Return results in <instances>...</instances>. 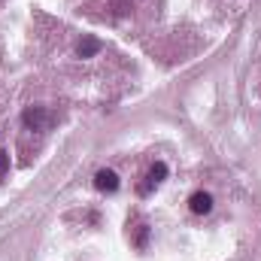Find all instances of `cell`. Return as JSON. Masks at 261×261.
I'll list each match as a JSON object with an SVG mask.
<instances>
[{"label":"cell","instance_id":"6da1fadb","mask_svg":"<svg viewBox=\"0 0 261 261\" xmlns=\"http://www.w3.org/2000/svg\"><path fill=\"white\" fill-rule=\"evenodd\" d=\"M164 176H167V164H164V161H155V164H152V170L146 173V182L140 186V192H143V195H149L155 186H161V182H164Z\"/></svg>","mask_w":261,"mask_h":261},{"label":"cell","instance_id":"52a82bcc","mask_svg":"<svg viewBox=\"0 0 261 261\" xmlns=\"http://www.w3.org/2000/svg\"><path fill=\"white\" fill-rule=\"evenodd\" d=\"M9 173V155H6V149H0V179Z\"/></svg>","mask_w":261,"mask_h":261},{"label":"cell","instance_id":"277c9868","mask_svg":"<svg viewBox=\"0 0 261 261\" xmlns=\"http://www.w3.org/2000/svg\"><path fill=\"white\" fill-rule=\"evenodd\" d=\"M94 186H97L100 192H116V189H119V176H116L113 170H97Z\"/></svg>","mask_w":261,"mask_h":261},{"label":"cell","instance_id":"8992f818","mask_svg":"<svg viewBox=\"0 0 261 261\" xmlns=\"http://www.w3.org/2000/svg\"><path fill=\"white\" fill-rule=\"evenodd\" d=\"M146 234H149V228H146V225H137V234H134V243H137V246H146Z\"/></svg>","mask_w":261,"mask_h":261},{"label":"cell","instance_id":"3957f363","mask_svg":"<svg viewBox=\"0 0 261 261\" xmlns=\"http://www.w3.org/2000/svg\"><path fill=\"white\" fill-rule=\"evenodd\" d=\"M189 206H192V213H197V216H206L213 210V197L206 195V192H195V195L189 197Z\"/></svg>","mask_w":261,"mask_h":261},{"label":"cell","instance_id":"5b68a950","mask_svg":"<svg viewBox=\"0 0 261 261\" xmlns=\"http://www.w3.org/2000/svg\"><path fill=\"white\" fill-rule=\"evenodd\" d=\"M76 52H79V58H91V55H97V52H100V43H97L94 37H85V40H79Z\"/></svg>","mask_w":261,"mask_h":261},{"label":"cell","instance_id":"7a4b0ae2","mask_svg":"<svg viewBox=\"0 0 261 261\" xmlns=\"http://www.w3.org/2000/svg\"><path fill=\"white\" fill-rule=\"evenodd\" d=\"M24 125L34 128V130H43L49 125V113H46L43 107H28V110H24Z\"/></svg>","mask_w":261,"mask_h":261}]
</instances>
